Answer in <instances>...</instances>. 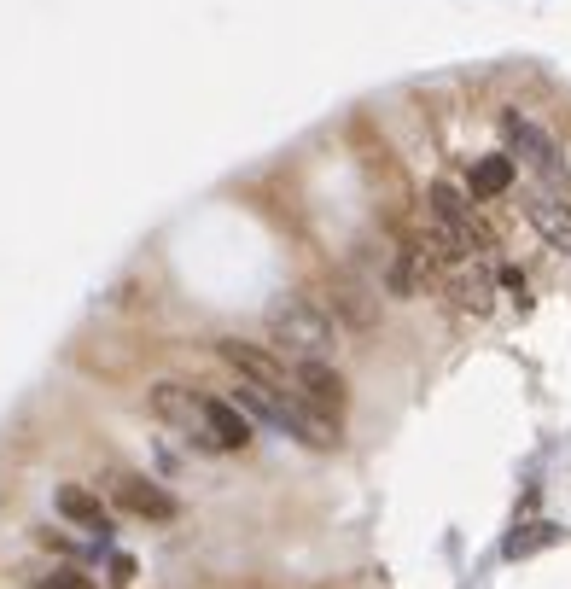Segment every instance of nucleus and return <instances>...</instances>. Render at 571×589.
I'll return each instance as SVG.
<instances>
[{"mask_svg": "<svg viewBox=\"0 0 571 589\" xmlns=\"http://www.w3.org/2000/svg\"><path fill=\"white\" fill-rule=\"evenodd\" d=\"M269 339H274V350H286L298 362H327L338 333H333V315H321L309 298H286L269 315Z\"/></svg>", "mask_w": 571, "mask_h": 589, "instance_id": "obj_1", "label": "nucleus"}, {"mask_svg": "<svg viewBox=\"0 0 571 589\" xmlns=\"http://www.w3.org/2000/svg\"><path fill=\"white\" fill-rule=\"evenodd\" d=\"M502 129H507V146H513V152H519V158L542 175V187H548V193H566V164H560V146L542 135L531 117H519V111H507Z\"/></svg>", "mask_w": 571, "mask_h": 589, "instance_id": "obj_2", "label": "nucleus"}, {"mask_svg": "<svg viewBox=\"0 0 571 589\" xmlns=\"http://www.w3.org/2000/svg\"><path fill=\"white\" fill-rule=\"evenodd\" d=\"M525 216H531V228H537L542 240L554 245V251H566L571 257V205L566 193H548V187H525Z\"/></svg>", "mask_w": 571, "mask_h": 589, "instance_id": "obj_3", "label": "nucleus"}, {"mask_svg": "<svg viewBox=\"0 0 571 589\" xmlns=\"http://www.w3.org/2000/svg\"><path fill=\"white\" fill-rule=\"evenodd\" d=\"M111 496H117V508H129L140 520H175V496L164 485H152V479H140V473H117Z\"/></svg>", "mask_w": 571, "mask_h": 589, "instance_id": "obj_4", "label": "nucleus"}, {"mask_svg": "<svg viewBox=\"0 0 571 589\" xmlns=\"http://www.w3.org/2000/svg\"><path fill=\"white\" fill-rule=\"evenodd\" d=\"M152 409H158L169 426L193 432L204 450H216V444H210V432H204V397H193L187 385H169V380H164V385H152Z\"/></svg>", "mask_w": 571, "mask_h": 589, "instance_id": "obj_5", "label": "nucleus"}, {"mask_svg": "<svg viewBox=\"0 0 571 589\" xmlns=\"http://www.w3.org/2000/svg\"><path fill=\"white\" fill-rule=\"evenodd\" d=\"M222 362L234 368V374H245V385H263V391H292L286 385V368L274 362L269 350H257V345H239V339H222Z\"/></svg>", "mask_w": 571, "mask_h": 589, "instance_id": "obj_6", "label": "nucleus"}, {"mask_svg": "<svg viewBox=\"0 0 571 589\" xmlns=\"http://www.w3.org/2000/svg\"><path fill=\"white\" fill-rule=\"evenodd\" d=\"M204 432L216 450H245L251 444V420L239 415L228 397H204Z\"/></svg>", "mask_w": 571, "mask_h": 589, "instance_id": "obj_7", "label": "nucleus"}, {"mask_svg": "<svg viewBox=\"0 0 571 589\" xmlns=\"http://www.w3.org/2000/svg\"><path fill=\"white\" fill-rule=\"evenodd\" d=\"M298 397H309L315 409H327V415H338L344 409V380H338L327 362H298Z\"/></svg>", "mask_w": 571, "mask_h": 589, "instance_id": "obj_8", "label": "nucleus"}, {"mask_svg": "<svg viewBox=\"0 0 571 589\" xmlns=\"http://www.w3.org/2000/svg\"><path fill=\"white\" fill-rule=\"evenodd\" d=\"M560 543H566V531L554 520H531V525H519L502 549H507V560H531V555H542V549H560Z\"/></svg>", "mask_w": 571, "mask_h": 589, "instance_id": "obj_9", "label": "nucleus"}, {"mask_svg": "<svg viewBox=\"0 0 571 589\" xmlns=\"http://www.w3.org/2000/svg\"><path fill=\"white\" fill-rule=\"evenodd\" d=\"M59 514L76 525H88V531H111V520H105V508H100V496L94 490H82V485H59Z\"/></svg>", "mask_w": 571, "mask_h": 589, "instance_id": "obj_10", "label": "nucleus"}, {"mask_svg": "<svg viewBox=\"0 0 571 589\" xmlns=\"http://www.w3.org/2000/svg\"><path fill=\"white\" fill-rule=\"evenodd\" d=\"M467 187H472V199H496V193H507V187H513V158H502V152L472 158Z\"/></svg>", "mask_w": 571, "mask_h": 589, "instance_id": "obj_11", "label": "nucleus"}, {"mask_svg": "<svg viewBox=\"0 0 571 589\" xmlns=\"http://www.w3.org/2000/svg\"><path fill=\"white\" fill-rule=\"evenodd\" d=\"M449 292H455V304L472 310V315L490 310V280H484V275H449Z\"/></svg>", "mask_w": 571, "mask_h": 589, "instance_id": "obj_12", "label": "nucleus"}, {"mask_svg": "<svg viewBox=\"0 0 571 589\" xmlns=\"http://www.w3.org/2000/svg\"><path fill=\"white\" fill-rule=\"evenodd\" d=\"M362 298H368V292H356V286H338V304H344V315H350L356 327H368V321H373V304H362Z\"/></svg>", "mask_w": 571, "mask_h": 589, "instance_id": "obj_13", "label": "nucleus"}, {"mask_svg": "<svg viewBox=\"0 0 571 589\" xmlns=\"http://www.w3.org/2000/svg\"><path fill=\"white\" fill-rule=\"evenodd\" d=\"M41 589H94V578H82L76 566H59L53 578H41Z\"/></svg>", "mask_w": 571, "mask_h": 589, "instance_id": "obj_14", "label": "nucleus"}, {"mask_svg": "<svg viewBox=\"0 0 571 589\" xmlns=\"http://www.w3.org/2000/svg\"><path fill=\"white\" fill-rule=\"evenodd\" d=\"M111 584H117V589L135 584V560H129V555H111Z\"/></svg>", "mask_w": 571, "mask_h": 589, "instance_id": "obj_15", "label": "nucleus"}, {"mask_svg": "<svg viewBox=\"0 0 571 589\" xmlns=\"http://www.w3.org/2000/svg\"><path fill=\"white\" fill-rule=\"evenodd\" d=\"M502 286H507V292H513V298H519V310L531 304V298H525V275H519V269H502Z\"/></svg>", "mask_w": 571, "mask_h": 589, "instance_id": "obj_16", "label": "nucleus"}]
</instances>
